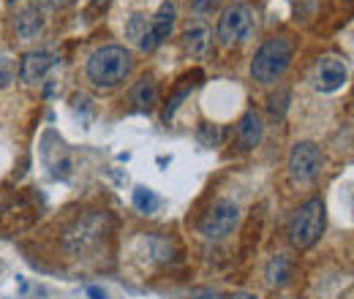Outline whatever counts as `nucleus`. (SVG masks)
Instances as JSON below:
<instances>
[{"instance_id": "b1692460", "label": "nucleus", "mask_w": 354, "mask_h": 299, "mask_svg": "<svg viewBox=\"0 0 354 299\" xmlns=\"http://www.w3.org/2000/svg\"><path fill=\"white\" fill-rule=\"evenodd\" d=\"M199 299H218V297H199Z\"/></svg>"}, {"instance_id": "f03ea898", "label": "nucleus", "mask_w": 354, "mask_h": 299, "mask_svg": "<svg viewBox=\"0 0 354 299\" xmlns=\"http://www.w3.org/2000/svg\"><path fill=\"white\" fill-rule=\"evenodd\" d=\"M292 55H295V46H292V41H289L286 36H272V39H267V41L257 49L254 60H251V77H254L259 85H275V82L286 74V68H289V63H292Z\"/></svg>"}, {"instance_id": "aec40b11", "label": "nucleus", "mask_w": 354, "mask_h": 299, "mask_svg": "<svg viewBox=\"0 0 354 299\" xmlns=\"http://www.w3.org/2000/svg\"><path fill=\"white\" fill-rule=\"evenodd\" d=\"M44 8L49 11H60V8H66V6H71V0H39Z\"/></svg>"}, {"instance_id": "1a4fd4ad", "label": "nucleus", "mask_w": 354, "mask_h": 299, "mask_svg": "<svg viewBox=\"0 0 354 299\" xmlns=\"http://www.w3.org/2000/svg\"><path fill=\"white\" fill-rule=\"evenodd\" d=\"M55 66V55L52 52H28L19 63V79L28 85H36L46 77V71Z\"/></svg>"}, {"instance_id": "6ab92c4d", "label": "nucleus", "mask_w": 354, "mask_h": 299, "mask_svg": "<svg viewBox=\"0 0 354 299\" xmlns=\"http://www.w3.org/2000/svg\"><path fill=\"white\" fill-rule=\"evenodd\" d=\"M218 0H191V6H194V11H199V14H205V11H213V6H216Z\"/></svg>"}, {"instance_id": "4468645a", "label": "nucleus", "mask_w": 354, "mask_h": 299, "mask_svg": "<svg viewBox=\"0 0 354 299\" xmlns=\"http://www.w3.org/2000/svg\"><path fill=\"white\" fill-rule=\"evenodd\" d=\"M265 278H267V286H283L289 278H292V261L286 253H278V256H272V261L267 264L265 269Z\"/></svg>"}, {"instance_id": "39448f33", "label": "nucleus", "mask_w": 354, "mask_h": 299, "mask_svg": "<svg viewBox=\"0 0 354 299\" xmlns=\"http://www.w3.org/2000/svg\"><path fill=\"white\" fill-rule=\"evenodd\" d=\"M240 223V207L229 199H218L207 213L199 220V234L205 240H223L234 231V226Z\"/></svg>"}, {"instance_id": "6e6552de", "label": "nucleus", "mask_w": 354, "mask_h": 299, "mask_svg": "<svg viewBox=\"0 0 354 299\" xmlns=\"http://www.w3.org/2000/svg\"><path fill=\"white\" fill-rule=\"evenodd\" d=\"M346 79H349V68L338 57H322L313 68V85L319 93H335L346 85Z\"/></svg>"}, {"instance_id": "a211bd4d", "label": "nucleus", "mask_w": 354, "mask_h": 299, "mask_svg": "<svg viewBox=\"0 0 354 299\" xmlns=\"http://www.w3.org/2000/svg\"><path fill=\"white\" fill-rule=\"evenodd\" d=\"M8 82H11V63L0 57V87H6Z\"/></svg>"}, {"instance_id": "2eb2a0df", "label": "nucleus", "mask_w": 354, "mask_h": 299, "mask_svg": "<svg viewBox=\"0 0 354 299\" xmlns=\"http://www.w3.org/2000/svg\"><path fill=\"white\" fill-rule=\"evenodd\" d=\"M207 28H191L185 36H183V52L188 57H199L205 49H207Z\"/></svg>"}, {"instance_id": "f8f14e48", "label": "nucleus", "mask_w": 354, "mask_h": 299, "mask_svg": "<svg viewBox=\"0 0 354 299\" xmlns=\"http://www.w3.org/2000/svg\"><path fill=\"white\" fill-rule=\"evenodd\" d=\"M175 19H177V8L172 0H164L156 11V17L150 19V30L156 36V41L164 44L169 36H172V28H175Z\"/></svg>"}, {"instance_id": "dca6fc26", "label": "nucleus", "mask_w": 354, "mask_h": 299, "mask_svg": "<svg viewBox=\"0 0 354 299\" xmlns=\"http://www.w3.org/2000/svg\"><path fill=\"white\" fill-rule=\"evenodd\" d=\"M133 207L145 215L156 213V207H158V196H156L150 188L139 185V188H133Z\"/></svg>"}, {"instance_id": "ddd939ff", "label": "nucleus", "mask_w": 354, "mask_h": 299, "mask_svg": "<svg viewBox=\"0 0 354 299\" xmlns=\"http://www.w3.org/2000/svg\"><path fill=\"white\" fill-rule=\"evenodd\" d=\"M156 101H158V85H156V79H153V77H142V79L131 87V104L136 109L147 112V109L156 106Z\"/></svg>"}, {"instance_id": "f3484780", "label": "nucleus", "mask_w": 354, "mask_h": 299, "mask_svg": "<svg viewBox=\"0 0 354 299\" xmlns=\"http://www.w3.org/2000/svg\"><path fill=\"white\" fill-rule=\"evenodd\" d=\"M147 30H150V22H147V17H142V14H133L131 19H129V25H126V36H129L136 46L147 36Z\"/></svg>"}, {"instance_id": "4be33fe9", "label": "nucleus", "mask_w": 354, "mask_h": 299, "mask_svg": "<svg viewBox=\"0 0 354 299\" xmlns=\"http://www.w3.org/2000/svg\"><path fill=\"white\" fill-rule=\"evenodd\" d=\"M232 299H257V297H251V294H234Z\"/></svg>"}, {"instance_id": "0eeeda50", "label": "nucleus", "mask_w": 354, "mask_h": 299, "mask_svg": "<svg viewBox=\"0 0 354 299\" xmlns=\"http://www.w3.org/2000/svg\"><path fill=\"white\" fill-rule=\"evenodd\" d=\"M322 164H324L322 150L313 142H297L289 153V174L295 182H303V185L313 182L322 171Z\"/></svg>"}, {"instance_id": "412c9836", "label": "nucleus", "mask_w": 354, "mask_h": 299, "mask_svg": "<svg viewBox=\"0 0 354 299\" xmlns=\"http://www.w3.org/2000/svg\"><path fill=\"white\" fill-rule=\"evenodd\" d=\"M88 297L90 299H106V294H104V291H101L98 286H90V289H88Z\"/></svg>"}, {"instance_id": "f257e3e1", "label": "nucleus", "mask_w": 354, "mask_h": 299, "mask_svg": "<svg viewBox=\"0 0 354 299\" xmlns=\"http://www.w3.org/2000/svg\"><path fill=\"white\" fill-rule=\"evenodd\" d=\"M133 68V57L126 46L118 44H106L98 46L93 55L88 57V79L95 87H118L129 79Z\"/></svg>"}, {"instance_id": "5701e85b", "label": "nucleus", "mask_w": 354, "mask_h": 299, "mask_svg": "<svg viewBox=\"0 0 354 299\" xmlns=\"http://www.w3.org/2000/svg\"><path fill=\"white\" fill-rule=\"evenodd\" d=\"M93 3H95V6H106L109 0H93Z\"/></svg>"}, {"instance_id": "7ed1b4c3", "label": "nucleus", "mask_w": 354, "mask_h": 299, "mask_svg": "<svg viewBox=\"0 0 354 299\" xmlns=\"http://www.w3.org/2000/svg\"><path fill=\"white\" fill-rule=\"evenodd\" d=\"M324 223H327L324 202L322 199H308L289 223V242L297 251H308L324 234Z\"/></svg>"}, {"instance_id": "20e7f679", "label": "nucleus", "mask_w": 354, "mask_h": 299, "mask_svg": "<svg viewBox=\"0 0 354 299\" xmlns=\"http://www.w3.org/2000/svg\"><path fill=\"white\" fill-rule=\"evenodd\" d=\"M106 229H109V218L106 215H85V218H80L71 229H68V234H66V248L71 251V253H85L90 248H95L104 237H106Z\"/></svg>"}, {"instance_id": "423d86ee", "label": "nucleus", "mask_w": 354, "mask_h": 299, "mask_svg": "<svg viewBox=\"0 0 354 299\" xmlns=\"http://www.w3.org/2000/svg\"><path fill=\"white\" fill-rule=\"evenodd\" d=\"M251 25H254L251 8L245 3H232L223 8L221 19H218V39L223 46H234L251 33Z\"/></svg>"}, {"instance_id": "9b49d317", "label": "nucleus", "mask_w": 354, "mask_h": 299, "mask_svg": "<svg viewBox=\"0 0 354 299\" xmlns=\"http://www.w3.org/2000/svg\"><path fill=\"white\" fill-rule=\"evenodd\" d=\"M14 28H17V36H19L22 41H33V39L44 30V19H41L39 6L22 8V11L17 14V19H14Z\"/></svg>"}, {"instance_id": "393cba45", "label": "nucleus", "mask_w": 354, "mask_h": 299, "mask_svg": "<svg viewBox=\"0 0 354 299\" xmlns=\"http://www.w3.org/2000/svg\"><path fill=\"white\" fill-rule=\"evenodd\" d=\"M8 3H14V0H8Z\"/></svg>"}, {"instance_id": "9d476101", "label": "nucleus", "mask_w": 354, "mask_h": 299, "mask_svg": "<svg viewBox=\"0 0 354 299\" xmlns=\"http://www.w3.org/2000/svg\"><path fill=\"white\" fill-rule=\"evenodd\" d=\"M234 136H237V144H240L243 150H254V147H259V142H262V136H265V126H262L259 112H254V109L245 112V115L240 117V123H237Z\"/></svg>"}]
</instances>
